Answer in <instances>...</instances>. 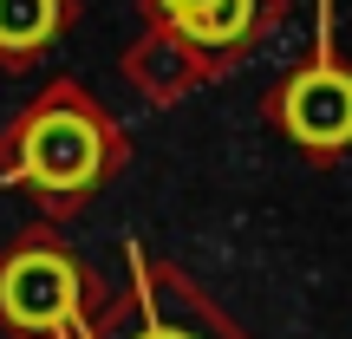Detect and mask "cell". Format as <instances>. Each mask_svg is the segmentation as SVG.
Wrapping results in <instances>:
<instances>
[{
	"mask_svg": "<svg viewBox=\"0 0 352 339\" xmlns=\"http://www.w3.org/2000/svg\"><path fill=\"white\" fill-rule=\"evenodd\" d=\"M104 164V138L78 105H46L33 124L20 131V176H33L39 189H85Z\"/></svg>",
	"mask_w": 352,
	"mask_h": 339,
	"instance_id": "obj_1",
	"label": "cell"
},
{
	"mask_svg": "<svg viewBox=\"0 0 352 339\" xmlns=\"http://www.w3.org/2000/svg\"><path fill=\"white\" fill-rule=\"evenodd\" d=\"M280 124L307 151H340V144H352V78L340 65H307L280 91Z\"/></svg>",
	"mask_w": 352,
	"mask_h": 339,
	"instance_id": "obj_2",
	"label": "cell"
},
{
	"mask_svg": "<svg viewBox=\"0 0 352 339\" xmlns=\"http://www.w3.org/2000/svg\"><path fill=\"white\" fill-rule=\"evenodd\" d=\"M72 294H78L72 261H59V254H46V248L13 254L7 274H0V307H7V320L26 327V333L59 327V320L72 314Z\"/></svg>",
	"mask_w": 352,
	"mask_h": 339,
	"instance_id": "obj_3",
	"label": "cell"
},
{
	"mask_svg": "<svg viewBox=\"0 0 352 339\" xmlns=\"http://www.w3.org/2000/svg\"><path fill=\"white\" fill-rule=\"evenodd\" d=\"M176 26H183V39H196V46H235L254 26V0H196V7L176 13Z\"/></svg>",
	"mask_w": 352,
	"mask_h": 339,
	"instance_id": "obj_4",
	"label": "cell"
},
{
	"mask_svg": "<svg viewBox=\"0 0 352 339\" xmlns=\"http://www.w3.org/2000/svg\"><path fill=\"white\" fill-rule=\"evenodd\" d=\"M59 26V0H0V52H33Z\"/></svg>",
	"mask_w": 352,
	"mask_h": 339,
	"instance_id": "obj_5",
	"label": "cell"
},
{
	"mask_svg": "<svg viewBox=\"0 0 352 339\" xmlns=\"http://www.w3.org/2000/svg\"><path fill=\"white\" fill-rule=\"evenodd\" d=\"M164 7H170V13H183V7H196V0H164Z\"/></svg>",
	"mask_w": 352,
	"mask_h": 339,
	"instance_id": "obj_6",
	"label": "cell"
},
{
	"mask_svg": "<svg viewBox=\"0 0 352 339\" xmlns=\"http://www.w3.org/2000/svg\"><path fill=\"white\" fill-rule=\"evenodd\" d=\"M144 339H183V333H144Z\"/></svg>",
	"mask_w": 352,
	"mask_h": 339,
	"instance_id": "obj_7",
	"label": "cell"
}]
</instances>
